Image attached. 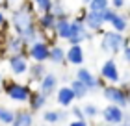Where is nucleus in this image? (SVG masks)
<instances>
[{
	"mask_svg": "<svg viewBox=\"0 0 130 126\" xmlns=\"http://www.w3.org/2000/svg\"><path fill=\"white\" fill-rule=\"evenodd\" d=\"M9 26L15 33H19L22 41L28 45H32L34 41H37L39 37H45L41 33V30L37 26V13L34 11L30 2L22 0L21 6H17L15 9H11V17H9Z\"/></svg>",
	"mask_w": 130,
	"mask_h": 126,
	"instance_id": "1",
	"label": "nucleus"
},
{
	"mask_svg": "<svg viewBox=\"0 0 130 126\" xmlns=\"http://www.w3.org/2000/svg\"><path fill=\"white\" fill-rule=\"evenodd\" d=\"M128 41L125 39V33L117 32V30H108V32H102V37H100V48L104 54H110V56H115V54L123 52L125 45Z\"/></svg>",
	"mask_w": 130,
	"mask_h": 126,
	"instance_id": "2",
	"label": "nucleus"
},
{
	"mask_svg": "<svg viewBox=\"0 0 130 126\" xmlns=\"http://www.w3.org/2000/svg\"><path fill=\"white\" fill-rule=\"evenodd\" d=\"M2 91H4V95H6L9 100L17 102V104H28L30 95H32L30 85L21 83V82H15V80H6Z\"/></svg>",
	"mask_w": 130,
	"mask_h": 126,
	"instance_id": "3",
	"label": "nucleus"
},
{
	"mask_svg": "<svg viewBox=\"0 0 130 126\" xmlns=\"http://www.w3.org/2000/svg\"><path fill=\"white\" fill-rule=\"evenodd\" d=\"M71 22H73V30H71V37L67 41L69 45H84L86 41L93 39V32L87 28L86 21H84V15L76 17V19H73Z\"/></svg>",
	"mask_w": 130,
	"mask_h": 126,
	"instance_id": "4",
	"label": "nucleus"
},
{
	"mask_svg": "<svg viewBox=\"0 0 130 126\" xmlns=\"http://www.w3.org/2000/svg\"><path fill=\"white\" fill-rule=\"evenodd\" d=\"M30 56H28V50L13 54V56H8V67L11 70L13 76H24L30 70Z\"/></svg>",
	"mask_w": 130,
	"mask_h": 126,
	"instance_id": "5",
	"label": "nucleus"
},
{
	"mask_svg": "<svg viewBox=\"0 0 130 126\" xmlns=\"http://www.w3.org/2000/svg\"><path fill=\"white\" fill-rule=\"evenodd\" d=\"M102 97L110 102V104H117L121 107L128 106V98H126V89L123 85H117V83H106L102 87Z\"/></svg>",
	"mask_w": 130,
	"mask_h": 126,
	"instance_id": "6",
	"label": "nucleus"
},
{
	"mask_svg": "<svg viewBox=\"0 0 130 126\" xmlns=\"http://www.w3.org/2000/svg\"><path fill=\"white\" fill-rule=\"evenodd\" d=\"M50 43L46 39H37V41H34L32 45H28V56H30L32 61H48V58H50Z\"/></svg>",
	"mask_w": 130,
	"mask_h": 126,
	"instance_id": "7",
	"label": "nucleus"
},
{
	"mask_svg": "<svg viewBox=\"0 0 130 126\" xmlns=\"http://www.w3.org/2000/svg\"><path fill=\"white\" fill-rule=\"evenodd\" d=\"M74 76L78 78V80H82V82H84L86 85L91 89V93H93V91H99V89L102 91V87L106 85V82H104V78H102V76H100V78H99V76H95V74H93L89 69H86L84 65H80V67L76 69Z\"/></svg>",
	"mask_w": 130,
	"mask_h": 126,
	"instance_id": "8",
	"label": "nucleus"
},
{
	"mask_svg": "<svg viewBox=\"0 0 130 126\" xmlns=\"http://www.w3.org/2000/svg\"><path fill=\"white\" fill-rule=\"evenodd\" d=\"M82 15H84V21H86L87 28H89L93 33H97V32H102L104 24H108V22H106V15H104V11L86 9V11H82Z\"/></svg>",
	"mask_w": 130,
	"mask_h": 126,
	"instance_id": "9",
	"label": "nucleus"
},
{
	"mask_svg": "<svg viewBox=\"0 0 130 126\" xmlns=\"http://www.w3.org/2000/svg\"><path fill=\"white\" fill-rule=\"evenodd\" d=\"M4 54L6 56H13V54H19V52H24L28 46L26 43L22 41V37L19 33H6L4 35Z\"/></svg>",
	"mask_w": 130,
	"mask_h": 126,
	"instance_id": "10",
	"label": "nucleus"
},
{
	"mask_svg": "<svg viewBox=\"0 0 130 126\" xmlns=\"http://www.w3.org/2000/svg\"><path fill=\"white\" fill-rule=\"evenodd\" d=\"M100 76L104 78L106 83H119L121 82V73H119V67H117L113 58L106 59L102 63V67H100Z\"/></svg>",
	"mask_w": 130,
	"mask_h": 126,
	"instance_id": "11",
	"label": "nucleus"
},
{
	"mask_svg": "<svg viewBox=\"0 0 130 126\" xmlns=\"http://www.w3.org/2000/svg\"><path fill=\"white\" fill-rule=\"evenodd\" d=\"M123 110H125V107H121L117 104H108L102 111H100V117H102V121L108 122V124H121L123 119H125V111Z\"/></svg>",
	"mask_w": 130,
	"mask_h": 126,
	"instance_id": "12",
	"label": "nucleus"
},
{
	"mask_svg": "<svg viewBox=\"0 0 130 126\" xmlns=\"http://www.w3.org/2000/svg\"><path fill=\"white\" fill-rule=\"evenodd\" d=\"M56 22H58V17L52 13V11H46V13H39L37 15V26H39V30H41L43 35L54 33Z\"/></svg>",
	"mask_w": 130,
	"mask_h": 126,
	"instance_id": "13",
	"label": "nucleus"
},
{
	"mask_svg": "<svg viewBox=\"0 0 130 126\" xmlns=\"http://www.w3.org/2000/svg\"><path fill=\"white\" fill-rule=\"evenodd\" d=\"M58 83H60V78H58L54 73H46L43 76V80L39 82V89L46 95V97H52V95L60 89V87H58Z\"/></svg>",
	"mask_w": 130,
	"mask_h": 126,
	"instance_id": "14",
	"label": "nucleus"
},
{
	"mask_svg": "<svg viewBox=\"0 0 130 126\" xmlns=\"http://www.w3.org/2000/svg\"><path fill=\"white\" fill-rule=\"evenodd\" d=\"M108 24L117 30V32H128V28H130V19H128V15L125 13H121V9H115L113 11V15L110 17V21H108Z\"/></svg>",
	"mask_w": 130,
	"mask_h": 126,
	"instance_id": "15",
	"label": "nucleus"
},
{
	"mask_svg": "<svg viewBox=\"0 0 130 126\" xmlns=\"http://www.w3.org/2000/svg\"><path fill=\"white\" fill-rule=\"evenodd\" d=\"M86 61V54L82 45H69L67 48V63L73 65V67H80Z\"/></svg>",
	"mask_w": 130,
	"mask_h": 126,
	"instance_id": "16",
	"label": "nucleus"
},
{
	"mask_svg": "<svg viewBox=\"0 0 130 126\" xmlns=\"http://www.w3.org/2000/svg\"><path fill=\"white\" fill-rule=\"evenodd\" d=\"M56 100H58V104H60L61 107H71L73 102L76 100V95L73 91V87L71 85H61L56 91Z\"/></svg>",
	"mask_w": 130,
	"mask_h": 126,
	"instance_id": "17",
	"label": "nucleus"
},
{
	"mask_svg": "<svg viewBox=\"0 0 130 126\" xmlns=\"http://www.w3.org/2000/svg\"><path fill=\"white\" fill-rule=\"evenodd\" d=\"M71 30H73V22H71V19L67 17V19H58L56 22V30H54V35L58 39L61 41H69L71 37Z\"/></svg>",
	"mask_w": 130,
	"mask_h": 126,
	"instance_id": "18",
	"label": "nucleus"
},
{
	"mask_svg": "<svg viewBox=\"0 0 130 126\" xmlns=\"http://www.w3.org/2000/svg\"><path fill=\"white\" fill-rule=\"evenodd\" d=\"M46 100H48V97L41 91H32L30 95V100H28V106H30V110L32 111H39V110H43V107L46 106Z\"/></svg>",
	"mask_w": 130,
	"mask_h": 126,
	"instance_id": "19",
	"label": "nucleus"
},
{
	"mask_svg": "<svg viewBox=\"0 0 130 126\" xmlns=\"http://www.w3.org/2000/svg\"><path fill=\"white\" fill-rule=\"evenodd\" d=\"M67 115H69V111H63V110H46V111H43V121L56 124V122L67 121Z\"/></svg>",
	"mask_w": 130,
	"mask_h": 126,
	"instance_id": "20",
	"label": "nucleus"
},
{
	"mask_svg": "<svg viewBox=\"0 0 130 126\" xmlns=\"http://www.w3.org/2000/svg\"><path fill=\"white\" fill-rule=\"evenodd\" d=\"M50 63L54 65H63L65 61H67V50L61 48L60 45H52L50 46V58H48Z\"/></svg>",
	"mask_w": 130,
	"mask_h": 126,
	"instance_id": "21",
	"label": "nucleus"
},
{
	"mask_svg": "<svg viewBox=\"0 0 130 126\" xmlns=\"http://www.w3.org/2000/svg\"><path fill=\"white\" fill-rule=\"evenodd\" d=\"M46 73H48V70H46V67H45L43 61H34V63L30 65L28 76H30L32 82H41V80H43V76H45Z\"/></svg>",
	"mask_w": 130,
	"mask_h": 126,
	"instance_id": "22",
	"label": "nucleus"
},
{
	"mask_svg": "<svg viewBox=\"0 0 130 126\" xmlns=\"http://www.w3.org/2000/svg\"><path fill=\"white\" fill-rule=\"evenodd\" d=\"M69 85L73 87V91H74V95H76V100H82V98H86L87 95L91 93V89L87 87V85H86V83L82 82V80H78L76 76H74L73 80L69 82Z\"/></svg>",
	"mask_w": 130,
	"mask_h": 126,
	"instance_id": "23",
	"label": "nucleus"
},
{
	"mask_svg": "<svg viewBox=\"0 0 130 126\" xmlns=\"http://www.w3.org/2000/svg\"><path fill=\"white\" fill-rule=\"evenodd\" d=\"M34 122V111L32 110H19L15 115V126H30Z\"/></svg>",
	"mask_w": 130,
	"mask_h": 126,
	"instance_id": "24",
	"label": "nucleus"
},
{
	"mask_svg": "<svg viewBox=\"0 0 130 126\" xmlns=\"http://www.w3.org/2000/svg\"><path fill=\"white\" fill-rule=\"evenodd\" d=\"M54 2L56 0H30L32 8L35 13H46V11H52V8H54Z\"/></svg>",
	"mask_w": 130,
	"mask_h": 126,
	"instance_id": "25",
	"label": "nucleus"
},
{
	"mask_svg": "<svg viewBox=\"0 0 130 126\" xmlns=\"http://www.w3.org/2000/svg\"><path fill=\"white\" fill-rule=\"evenodd\" d=\"M15 115H17L15 110L0 106V122L2 124H15Z\"/></svg>",
	"mask_w": 130,
	"mask_h": 126,
	"instance_id": "26",
	"label": "nucleus"
},
{
	"mask_svg": "<svg viewBox=\"0 0 130 126\" xmlns=\"http://www.w3.org/2000/svg\"><path fill=\"white\" fill-rule=\"evenodd\" d=\"M52 13H54L58 19H67L69 17V11H67V8L60 2V0H56L54 2V8H52Z\"/></svg>",
	"mask_w": 130,
	"mask_h": 126,
	"instance_id": "27",
	"label": "nucleus"
},
{
	"mask_svg": "<svg viewBox=\"0 0 130 126\" xmlns=\"http://www.w3.org/2000/svg\"><path fill=\"white\" fill-rule=\"evenodd\" d=\"M111 0H91L87 4V9H95V11H104L106 8H110Z\"/></svg>",
	"mask_w": 130,
	"mask_h": 126,
	"instance_id": "28",
	"label": "nucleus"
},
{
	"mask_svg": "<svg viewBox=\"0 0 130 126\" xmlns=\"http://www.w3.org/2000/svg\"><path fill=\"white\" fill-rule=\"evenodd\" d=\"M84 111H86L87 119H97V117L100 115V111H102V110H99L95 104H86V106H84Z\"/></svg>",
	"mask_w": 130,
	"mask_h": 126,
	"instance_id": "29",
	"label": "nucleus"
},
{
	"mask_svg": "<svg viewBox=\"0 0 130 126\" xmlns=\"http://www.w3.org/2000/svg\"><path fill=\"white\" fill-rule=\"evenodd\" d=\"M71 113H73V117L74 119H78V121H89L87 119V115H86V111H84V107H78V106H73L71 107Z\"/></svg>",
	"mask_w": 130,
	"mask_h": 126,
	"instance_id": "30",
	"label": "nucleus"
},
{
	"mask_svg": "<svg viewBox=\"0 0 130 126\" xmlns=\"http://www.w3.org/2000/svg\"><path fill=\"white\" fill-rule=\"evenodd\" d=\"M121 54H123V59H125V63H128V65H130V45H128V43L125 45V48H123V52H121Z\"/></svg>",
	"mask_w": 130,
	"mask_h": 126,
	"instance_id": "31",
	"label": "nucleus"
},
{
	"mask_svg": "<svg viewBox=\"0 0 130 126\" xmlns=\"http://www.w3.org/2000/svg\"><path fill=\"white\" fill-rule=\"evenodd\" d=\"M126 6V0H111V8L115 9H123Z\"/></svg>",
	"mask_w": 130,
	"mask_h": 126,
	"instance_id": "32",
	"label": "nucleus"
},
{
	"mask_svg": "<svg viewBox=\"0 0 130 126\" xmlns=\"http://www.w3.org/2000/svg\"><path fill=\"white\" fill-rule=\"evenodd\" d=\"M6 26V15H4V9H0V30H4Z\"/></svg>",
	"mask_w": 130,
	"mask_h": 126,
	"instance_id": "33",
	"label": "nucleus"
},
{
	"mask_svg": "<svg viewBox=\"0 0 130 126\" xmlns=\"http://www.w3.org/2000/svg\"><path fill=\"white\" fill-rule=\"evenodd\" d=\"M73 126H87V122H86V121H78V119H74V121H73Z\"/></svg>",
	"mask_w": 130,
	"mask_h": 126,
	"instance_id": "34",
	"label": "nucleus"
},
{
	"mask_svg": "<svg viewBox=\"0 0 130 126\" xmlns=\"http://www.w3.org/2000/svg\"><path fill=\"white\" fill-rule=\"evenodd\" d=\"M125 124H130V113H125V119H123Z\"/></svg>",
	"mask_w": 130,
	"mask_h": 126,
	"instance_id": "35",
	"label": "nucleus"
},
{
	"mask_svg": "<svg viewBox=\"0 0 130 126\" xmlns=\"http://www.w3.org/2000/svg\"><path fill=\"white\" fill-rule=\"evenodd\" d=\"M126 98H128V106H130V85L126 87Z\"/></svg>",
	"mask_w": 130,
	"mask_h": 126,
	"instance_id": "36",
	"label": "nucleus"
},
{
	"mask_svg": "<svg viewBox=\"0 0 130 126\" xmlns=\"http://www.w3.org/2000/svg\"><path fill=\"white\" fill-rule=\"evenodd\" d=\"M4 82H6V80H4V76H2V74H0V89H2V87H4Z\"/></svg>",
	"mask_w": 130,
	"mask_h": 126,
	"instance_id": "37",
	"label": "nucleus"
},
{
	"mask_svg": "<svg viewBox=\"0 0 130 126\" xmlns=\"http://www.w3.org/2000/svg\"><path fill=\"white\" fill-rule=\"evenodd\" d=\"M80 2H82V4H89L91 0H80Z\"/></svg>",
	"mask_w": 130,
	"mask_h": 126,
	"instance_id": "38",
	"label": "nucleus"
},
{
	"mask_svg": "<svg viewBox=\"0 0 130 126\" xmlns=\"http://www.w3.org/2000/svg\"><path fill=\"white\" fill-rule=\"evenodd\" d=\"M128 13H130V4H128Z\"/></svg>",
	"mask_w": 130,
	"mask_h": 126,
	"instance_id": "39",
	"label": "nucleus"
},
{
	"mask_svg": "<svg viewBox=\"0 0 130 126\" xmlns=\"http://www.w3.org/2000/svg\"><path fill=\"white\" fill-rule=\"evenodd\" d=\"M8 2H11V0H8Z\"/></svg>",
	"mask_w": 130,
	"mask_h": 126,
	"instance_id": "40",
	"label": "nucleus"
},
{
	"mask_svg": "<svg viewBox=\"0 0 130 126\" xmlns=\"http://www.w3.org/2000/svg\"><path fill=\"white\" fill-rule=\"evenodd\" d=\"M0 2H2V0H0Z\"/></svg>",
	"mask_w": 130,
	"mask_h": 126,
	"instance_id": "41",
	"label": "nucleus"
}]
</instances>
